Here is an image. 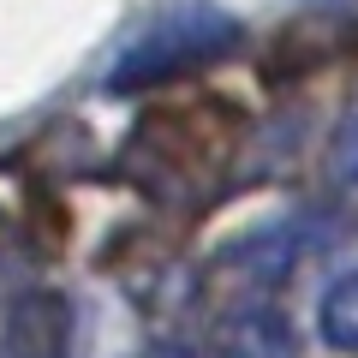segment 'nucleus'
Here are the masks:
<instances>
[{
  "mask_svg": "<svg viewBox=\"0 0 358 358\" xmlns=\"http://www.w3.org/2000/svg\"><path fill=\"white\" fill-rule=\"evenodd\" d=\"M245 42V24L215 6V0H167L120 42L114 66H108L102 84L114 96L126 90H155L167 78H185V72H203V66L227 60L233 48Z\"/></svg>",
  "mask_w": 358,
  "mask_h": 358,
  "instance_id": "nucleus-1",
  "label": "nucleus"
},
{
  "mask_svg": "<svg viewBox=\"0 0 358 358\" xmlns=\"http://www.w3.org/2000/svg\"><path fill=\"white\" fill-rule=\"evenodd\" d=\"M334 233H341V221L322 215V209H287V215L239 233L233 245H221L215 263H221V275L239 281L251 299H275L287 281H293V268L305 263L310 251H322Z\"/></svg>",
  "mask_w": 358,
  "mask_h": 358,
  "instance_id": "nucleus-2",
  "label": "nucleus"
},
{
  "mask_svg": "<svg viewBox=\"0 0 358 358\" xmlns=\"http://www.w3.org/2000/svg\"><path fill=\"white\" fill-rule=\"evenodd\" d=\"M215 352L221 358H299V334L275 299L245 293L227 317L215 322Z\"/></svg>",
  "mask_w": 358,
  "mask_h": 358,
  "instance_id": "nucleus-3",
  "label": "nucleus"
},
{
  "mask_svg": "<svg viewBox=\"0 0 358 358\" xmlns=\"http://www.w3.org/2000/svg\"><path fill=\"white\" fill-rule=\"evenodd\" d=\"M317 341L341 358H358V263H346L317 299Z\"/></svg>",
  "mask_w": 358,
  "mask_h": 358,
  "instance_id": "nucleus-4",
  "label": "nucleus"
},
{
  "mask_svg": "<svg viewBox=\"0 0 358 358\" xmlns=\"http://www.w3.org/2000/svg\"><path fill=\"white\" fill-rule=\"evenodd\" d=\"M329 179L346 197H358V96L341 108V120L329 131Z\"/></svg>",
  "mask_w": 358,
  "mask_h": 358,
  "instance_id": "nucleus-5",
  "label": "nucleus"
},
{
  "mask_svg": "<svg viewBox=\"0 0 358 358\" xmlns=\"http://www.w3.org/2000/svg\"><path fill=\"white\" fill-rule=\"evenodd\" d=\"M138 358H197V352H192V346H179V341H150Z\"/></svg>",
  "mask_w": 358,
  "mask_h": 358,
  "instance_id": "nucleus-6",
  "label": "nucleus"
}]
</instances>
